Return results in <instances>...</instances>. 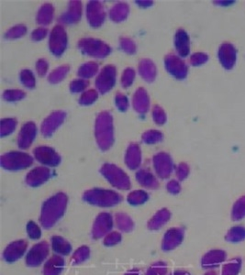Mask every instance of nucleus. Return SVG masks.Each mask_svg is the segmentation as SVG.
<instances>
[{"mask_svg": "<svg viewBox=\"0 0 245 275\" xmlns=\"http://www.w3.org/2000/svg\"><path fill=\"white\" fill-rule=\"evenodd\" d=\"M88 86H89V82L87 79H84V78H76L75 80H73L70 83V91L72 93H84L85 91H87Z\"/></svg>", "mask_w": 245, "mask_h": 275, "instance_id": "nucleus-45", "label": "nucleus"}, {"mask_svg": "<svg viewBox=\"0 0 245 275\" xmlns=\"http://www.w3.org/2000/svg\"><path fill=\"white\" fill-rule=\"evenodd\" d=\"M149 199V195L143 190H135L128 193L127 201L131 205H140L144 204Z\"/></svg>", "mask_w": 245, "mask_h": 275, "instance_id": "nucleus-39", "label": "nucleus"}, {"mask_svg": "<svg viewBox=\"0 0 245 275\" xmlns=\"http://www.w3.org/2000/svg\"><path fill=\"white\" fill-rule=\"evenodd\" d=\"M242 264L243 262L241 258H234L231 260L223 266L222 275H239Z\"/></svg>", "mask_w": 245, "mask_h": 275, "instance_id": "nucleus-37", "label": "nucleus"}, {"mask_svg": "<svg viewBox=\"0 0 245 275\" xmlns=\"http://www.w3.org/2000/svg\"><path fill=\"white\" fill-rule=\"evenodd\" d=\"M166 189L172 194H177L181 192L180 183L176 180H171L166 184Z\"/></svg>", "mask_w": 245, "mask_h": 275, "instance_id": "nucleus-59", "label": "nucleus"}, {"mask_svg": "<svg viewBox=\"0 0 245 275\" xmlns=\"http://www.w3.org/2000/svg\"><path fill=\"white\" fill-rule=\"evenodd\" d=\"M170 218L171 212L167 208H162L153 215V217L149 220L147 226L150 230H158L163 228V226L169 221Z\"/></svg>", "mask_w": 245, "mask_h": 275, "instance_id": "nucleus-29", "label": "nucleus"}, {"mask_svg": "<svg viewBox=\"0 0 245 275\" xmlns=\"http://www.w3.org/2000/svg\"><path fill=\"white\" fill-rule=\"evenodd\" d=\"M152 116L153 118V121L155 122V124H157L159 126L163 125V124L166 122V114L163 110V108L160 106V105H154L152 107Z\"/></svg>", "mask_w": 245, "mask_h": 275, "instance_id": "nucleus-51", "label": "nucleus"}, {"mask_svg": "<svg viewBox=\"0 0 245 275\" xmlns=\"http://www.w3.org/2000/svg\"><path fill=\"white\" fill-rule=\"evenodd\" d=\"M28 243L25 240H17L10 243L3 252V259L6 263L17 262L26 253Z\"/></svg>", "mask_w": 245, "mask_h": 275, "instance_id": "nucleus-20", "label": "nucleus"}, {"mask_svg": "<svg viewBox=\"0 0 245 275\" xmlns=\"http://www.w3.org/2000/svg\"><path fill=\"white\" fill-rule=\"evenodd\" d=\"M64 268V260L60 255H53L47 261L42 274L43 275H60Z\"/></svg>", "mask_w": 245, "mask_h": 275, "instance_id": "nucleus-28", "label": "nucleus"}, {"mask_svg": "<svg viewBox=\"0 0 245 275\" xmlns=\"http://www.w3.org/2000/svg\"><path fill=\"white\" fill-rule=\"evenodd\" d=\"M140 76L146 82L152 83L155 80L157 75L156 65L150 59H142L138 66Z\"/></svg>", "mask_w": 245, "mask_h": 275, "instance_id": "nucleus-27", "label": "nucleus"}, {"mask_svg": "<svg viewBox=\"0 0 245 275\" xmlns=\"http://www.w3.org/2000/svg\"><path fill=\"white\" fill-rule=\"evenodd\" d=\"M52 249L57 255L66 256L72 252V246L67 240L61 236H53L51 240Z\"/></svg>", "mask_w": 245, "mask_h": 275, "instance_id": "nucleus-32", "label": "nucleus"}, {"mask_svg": "<svg viewBox=\"0 0 245 275\" xmlns=\"http://www.w3.org/2000/svg\"><path fill=\"white\" fill-rule=\"evenodd\" d=\"M83 6L81 1L73 0L69 2L67 10L58 18V22L62 26H68L78 23L82 18Z\"/></svg>", "mask_w": 245, "mask_h": 275, "instance_id": "nucleus-15", "label": "nucleus"}, {"mask_svg": "<svg viewBox=\"0 0 245 275\" xmlns=\"http://www.w3.org/2000/svg\"><path fill=\"white\" fill-rule=\"evenodd\" d=\"M122 234L120 232L113 231V232H111L110 234L106 236L104 240H103V244L106 247L115 246L122 241Z\"/></svg>", "mask_w": 245, "mask_h": 275, "instance_id": "nucleus-52", "label": "nucleus"}, {"mask_svg": "<svg viewBox=\"0 0 245 275\" xmlns=\"http://www.w3.org/2000/svg\"><path fill=\"white\" fill-rule=\"evenodd\" d=\"M90 256V249L88 246H81L74 252L71 263L72 264H80L86 262Z\"/></svg>", "mask_w": 245, "mask_h": 275, "instance_id": "nucleus-42", "label": "nucleus"}, {"mask_svg": "<svg viewBox=\"0 0 245 275\" xmlns=\"http://www.w3.org/2000/svg\"><path fill=\"white\" fill-rule=\"evenodd\" d=\"M65 117L66 114L62 110L51 113L41 123V134L44 137H51L59 129V127L64 123Z\"/></svg>", "mask_w": 245, "mask_h": 275, "instance_id": "nucleus-16", "label": "nucleus"}, {"mask_svg": "<svg viewBox=\"0 0 245 275\" xmlns=\"http://www.w3.org/2000/svg\"><path fill=\"white\" fill-rule=\"evenodd\" d=\"M1 166L7 171L24 170L33 164V158L26 152H9L1 156Z\"/></svg>", "mask_w": 245, "mask_h": 275, "instance_id": "nucleus-5", "label": "nucleus"}, {"mask_svg": "<svg viewBox=\"0 0 245 275\" xmlns=\"http://www.w3.org/2000/svg\"><path fill=\"white\" fill-rule=\"evenodd\" d=\"M185 232L180 228H172L168 229L163 236L162 250L170 252L179 246L184 240Z\"/></svg>", "mask_w": 245, "mask_h": 275, "instance_id": "nucleus-17", "label": "nucleus"}, {"mask_svg": "<svg viewBox=\"0 0 245 275\" xmlns=\"http://www.w3.org/2000/svg\"><path fill=\"white\" fill-rule=\"evenodd\" d=\"M70 71V66L67 65H61L48 76V81L51 84H58L62 82Z\"/></svg>", "mask_w": 245, "mask_h": 275, "instance_id": "nucleus-35", "label": "nucleus"}, {"mask_svg": "<svg viewBox=\"0 0 245 275\" xmlns=\"http://www.w3.org/2000/svg\"><path fill=\"white\" fill-rule=\"evenodd\" d=\"M137 5L140 6V7H149L152 6L153 1H149V0H140V1H136Z\"/></svg>", "mask_w": 245, "mask_h": 275, "instance_id": "nucleus-60", "label": "nucleus"}, {"mask_svg": "<svg viewBox=\"0 0 245 275\" xmlns=\"http://www.w3.org/2000/svg\"><path fill=\"white\" fill-rule=\"evenodd\" d=\"M208 60H209L208 54L204 53H196L191 55L190 64L193 66H199V65H204Z\"/></svg>", "mask_w": 245, "mask_h": 275, "instance_id": "nucleus-56", "label": "nucleus"}, {"mask_svg": "<svg viewBox=\"0 0 245 275\" xmlns=\"http://www.w3.org/2000/svg\"><path fill=\"white\" fill-rule=\"evenodd\" d=\"M50 252V246L46 241L33 245L26 255V264L29 267H38L44 263Z\"/></svg>", "mask_w": 245, "mask_h": 275, "instance_id": "nucleus-11", "label": "nucleus"}, {"mask_svg": "<svg viewBox=\"0 0 245 275\" xmlns=\"http://www.w3.org/2000/svg\"><path fill=\"white\" fill-rule=\"evenodd\" d=\"M152 164L156 176L163 180L168 179L175 169L173 160L166 152H158L155 154L152 158Z\"/></svg>", "mask_w": 245, "mask_h": 275, "instance_id": "nucleus-9", "label": "nucleus"}, {"mask_svg": "<svg viewBox=\"0 0 245 275\" xmlns=\"http://www.w3.org/2000/svg\"><path fill=\"white\" fill-rule=\"evenodd\" d=\"M225 240L232 243H238L245 240V228L243 226H235L231 228L225 236Z\"/></svg>", "mask_w": 245, "mask_h": 275, "instance_id": "nucleus-36", "label": "nucleus"}, {"mask_svg": "<svg viewBox=\"0 0 245 275\" xmlns=\"http://www.w3.org/2000/svg\"><path fill=\"white\" fill-rule=\"evenodd\" d=\"M165 69L176 79H185L187 76L188 67L186 62L175 54H168L164 58Z\"/></svg>", "mask_w": 245, "mask_h": 275, "instance_id": "nucleus-12", "label": "nucleus"}, {"mask_svg": "<svg viewBox=\"0 0 245 275\" xmlns=\"http://www.w3.org/2000/svg\"><path fill=\"white\" fill-rule=\"evenodd\" d=\"M68 203L64 193H57L47 199L41 207L40 222L44 228H53L64 216Z\"/></svg>", "mask_w": 245, "mask_h": 275, "instance_id": "nucleus-1", "label": "nucleus"}, {"mask_svg": "<svg viewBox=\"0 0 245 275\" xmlns=\"http://www.w3.org/2000/svg\"><path fill=\"white\" fill-rule=\"evenodd\" d=\"M167 271H168L167 264L163 262H157L149 267L145 275H166Z\"/></svg>", "mask_w": 245, "mask_h": 275, "instance_id": "nucleus-48", "label": "nucleus"}, {"mask_svg": "<svg viewBox=\"0 0 245 275\" xmlns=\"http://www.w3.org/2000/svg\"><path fill=\"white\" fill-rule=\"evenodd\" d=\"M190 173V168L188 164L186 163H181L178 164L177 167L175 168V176L179 181H184L187 179V176H189Z\"/></svg>", "mask_w": 245, "mask_h": 275, "instance_id": "nucleus-54", "label": "nucleus"}, {"mask_svg": "<svg viewBox=\"0 0 245 275\" xmlns=\"http://www.w3.org/2000/svg\"><path fill=\"white\" fill-rule=\"evenodd\" d=\"M48 35V29L45 27H39L31 32V39L34 41H40L46 38Z\"/></svg>", "mask_w": 245, "mask_h": 275, "instance_id": "nucleus-58", "label": "nucleus"}, {"mask_svg": "<svg viewBox=\"0 0 245 275\" xmlns=\"http://www.w3.org/2000/svg\"><path fill=\"white\" fill-rule=\"evenodd\" d=\"M129 6L126 2H118L114 4L109 11V16L114 22H122L128 18Z\"/></svg>", "mask_w": 245, "mask_h": 275, "instance_id": "nucleus-30", "label": "nucleus"}, {"mask_svg": "<svg viewBox=\"0 0 245 275\" xmlns=\"http://www.w3.org/2000/svg\"><path fill=\"white\" fill-rule=\"evenodd\" d=\"M18 121L16 118L13 117H6L3 118L0 122V135L1 137H6L14 132V130L17 128Z\"/></svg>", "mask_w": 245, "mask_h": 275, "instance_id": "nucleus-38", "label": "nucleus"}, {"mask_svg": "<svg viewBox=\"0 0 245 275\" xmlns=\"http://www.w3.org/2000/svg\"><path fill=\"white\" fill-rule=\"evenodd\" d=\"M115 103L117 105L118 109L122 112L126 111L128 108V105H129L128 97L121 92H118L116 95H115Z\"/></svg>", "mask_w": 245, "mask_h": 275, "instance_id": "nucleus-55", "label": "nucleus"}, {"mask_svg": "<svg viewBox=\"0 0 245 275\" xmlns=\"http://www.w3.org/2000/svg\"><path fill=\"white\" fill-rule=\"evenodd\" d=\"M117 80V69L114 65H106L96 78V88L99 93L106 94L114 88Z\"/></svg>", "mask_w": 245, "mask_h": 275, "instance_id": "nucleus-8", "label": "nucleus"}, {"mask_svg": "<svg viewBox=\"0 0 245 275\" xmlns=\"http://www.w3.org/2000/svg\"><path fill=\"white\" fill-rule=\"evenodd\" d=\"M100 174L105 177L113 187L120 190H128L131 187L128 175L115 164H103L100 169Z\"/></svg>", "mask_w": 245, "mask_h": 275, "instance_id": "nucleus-4", "label": "nucleus"}, {"mask_svg": "<svg viewBox=\"0 0 245 275\" xmlns=\"http://www.w3.org/2000/svg\"><path fill=\"white\" fill-rule=\"evenodd\" d=\"M49 70V64L46 59H39L36 63V71L40 76H44Z\"/></svg>", "mask_w": 245, "mask_h": 275, "instance_id": "nucleus-57", "label": "nucleus"}, {"mask_svg": "<svg viewBox=\"0 0 245 275\" xmlns=\"http://www.w3.org/2000/svg\"><path fill=\"white\" fill-rule=\"evenodd\" d=\"M120 46L124 53L134 54L137 51V46L134 41L128 37H122L120 40Z\"/></svg>", "mask_w": 245, "mask_h": 275, "instance_id": "nucleus-49", "label": "nucleus"}, {"mask_svg": "<svg viewBox=\"0 0 245 275\" xmlns=\"http://www.w3.org/2000/svg\"><path fill=\"white\" fill-rule=\"evenodd\" d=\"M245 217V195L234 203L232 210V218L234 221H240Z\"/></svg>", "mask_w": 245, "mask_h": 275, "instance_id": "nucleus-40", "label": "nucleus"}, {"mask_svg": "<svg viewBox=\"0 0 245 275\" xmlns=\"http://www.w3.org/2000/svg\"><path fill=\"white\" fill-rule=\"evenodd\" d=\"M95 137L102 151H108L114 143L113 117L108 111L100 112L95 122Z\"/></svg>", "mask_w": 245, "mask_h": 275, "instance_id": "nucleus-2", "label": "nucleus"}, {"mask_svg": "<svg viewBox=\"0 0 245 275\" xmlns=\"http://www.w3.org/2000/svg\"><path fill=\"white\" fill-rule=\"evenodd\" d=\"M19 79H20V82L22 83V85H23L25 88H29V89H32V88H35V76L29 69H24V70L20 72Z\"/></svg>", "mask_w": 245, "mask_h": 275, "instance_id": "nucleus-43", "label": "nucleus"}, {"mask_svg": "<svg viewBox=\"0 0 245 275\" xmlns=\"http://www.w3.org/2000/svg\"><path fill=\"white\" fill-rule=\"evenodd\" d=\"M175 47L180 57H187L190 53V39L186 30L179 29L175 35Z\"/></svg>", "mask_w": 245, "mask_h": 275, "instance_id": "nucleus-25", "label": "nucleus"}, {"mask_svg": "<svg viewBox=\"0 0 245 275\" xmlns=\"http://www.w3.org/2000/svg\"><path fill=\"white\" fill-rule=\"evenodd\" d=\"M204 275H218V274H217L216 272H214V271L210 270V271H209L208 273H206Z\"/></svg>", "mask_w": 245, "mask_h": 275, "instance_id": "nucleus-63", "label": "nucleus"}, {"mask_svg": "<svg viewBox=\"0 0 245 275\" xmlns=\"http://www.w3.org/2000/svg\"><path fill=\"white\" fill-rule=\"evenodd\" d=\"M113 218L110 213H100L94 221L92 228V237L94 240H100L110 234L113 228Z\"/></svg>", "mask_w": 245, "mask_h": 275, "instance_id": "nucleus-13", "label": "nucleus"}, {"mask_svg": "<svg viewBox=\"0 0 245 275\" xmlns=\"http://www.w3.org/2000/svg\"><path fill=\"white\" fill-rule=\"evenodd\" d=\"M54 18V7L50 3H44L37 13L36 21L42 27L48 26L53 22Z\"/></svg>", "mask_w": 245, "mask_h": 275, "instance_id": "nucleus-31", "label": "nucleus"}, {"mask_svg": "<svg viewBox=\"0 0 245 275\" xmlns=\"http://www.w3.org/2000/svg\"><path fill=\"white\" fill-rule=\"evenodd\" d=\"M125 164L128 169L137 170L141 164V151L137 143H130L127 148L125 154Z\"/></svg>", "mask_w": 245, "mask_h": 275, "instance_id": "nucleus-23", "label": "nucleus"}, {"mask_svg": "<svg viewBox=\"0 0 245 275\" xmlns=\"http://www.w3.org/2000/svg\"><path fill=\"white\" fill-rule=\"evenodd\" d=\"M52 176V172L46 166H38L26 176V183L31 187H38L46 183Z\"/></svg>", "mask_w": 245, "mask_h": 275, "instance_id": "nucleus-19", "label": "nucleus"}, {"mask_svg": "<svg viewBox=\"0 0 245 275\" xmlns=\"http://www.w3.org/2000/svg\"><path fill=\"white\" fill-rule=\"evenodd\" d=\"M237 59V52L236 49L231 43H223L219 49V60L222 66L231 70L234 68Z\"/></svg>", "mask_w": 245, "mask_h": 275, "instance_id": "nucleus-22", "label": "nucleus"}, {"mask_svg": "<svg viewBox=\"0 0 245 275\" xmlns=\"http://www.w3.org/2000/svg\"><path fill=\"white\" fill-rule=\"evenodd\" d=\"M115 222L117 228L122 232H130L134 228V222L125 213H117L115 216Z\"/></svg>", "mask_w": 245, "mask_h": 275, "instance_id": "nucleus-34", "label": "nucleus"}, {"mask_svg": "<svg viewBox=\"0 0 245 275\" xmlns=\"http://www.w3.org/2000/svg\"><path fill=\"white\" fill-rule=\"evenodd\" d=\"M227 253L222 250H212L207 252L201 259V266L205 270L218 268L226 261Z\"/></svg>", "mask_w": 245, "mask_h": 275, "instance_id": "nucleus-21", "label": "nucleus"}, {"mask_svg": "<svg viewBox=\"0 0 245 275\" xmlns=\"http://www.w3.org/2000/svg\"><path fill=\"white\" fill-rule=\"evenodd\" d=\"M37 136V126L34 122L29 121L24 124L19 130L18 136V145L21 150H27L33 141Z\"/></svg>", "mask_w": 245, "mask_h": 275, "instance_id": "nucleus-18", "label": "nucleus"}, {"mask_svg": "<svg viewBox=\"0 0 245 275\" xmlns=\"http://www.w3.org/2000/svg\"><path fill=\"white\" fill-rule=\"evenodd\" d=\"M136 180L142 187L150 190H155L159 187V182L156 176L149 169H140L136 173Z\"/></svg>", "mask_w": 245, "mask_h": 275, "instance_id": "nucleus-26", "label": "nucleus"}, {"mask_svg": "<svg viewBox=\"0 0 245 275\" xmlns=\"http://www.w3.org/2000/svg\"><path fill=\"white\" fill-rule=\"evenodd\" d=\"M135 76H136V73H135L133 68L128 67V68H126L125 70L123 71L122 76L121 78V83H122V88H129L134 82Z\"/></svg>", "mask_w": 245, "mask_h": 275, "instance_id": "nucleus-50", "label": "nucleus"}, {"mask_svg": "<svg viewBox=\"0 0 245 275\" xmlns=\"http://www.w3.org/2000/svg\"><path fill=\"white\" fill-rule=\"evenodd\" d=\"M77 46L82 53L93 58H105L111 53V48L109 44L95 38L81 39L78 41Z\"/></svg>", "mask_w": 245, "mask_h": 275, "instance_id": "nucleus-6", "label": "nucleus"}, {"mask_svg": "<svg viewBox=\"0 0 245 275\" xmlns=\"http://www.w3.org/2000/svg\"><path fill=\"white\" fill-rule=\"evenodd\" d=\"M86 14L88 23L93 28H100L105 22L107 17L105 7L100 1H89L86 8Z\"/></svg>", "mask_w": 245, "mask_h": 275, "instance_id": "nucleus-10", "label": "nucleus"}, {"mask_svg": "<svg viewBox=\"0 0 245 275\" xmlns=\"http://www.w3.org/2000/svg\"><path fill=\"white\" fill-rule=\"evenodd\" d=\"M163 134L157 129H150L145 131L142 136L141 140L146 144H157L160 141H163Z\"/></svg>", "mask_w": 245, "mask_h": 275, "instance_id": "nucleus-41", "label": "nucleus"}, {"mask_svg": "<svg viewBox=\"0 0 245 275\" xmlns=\"http://www.w3.org/2000/svg\"><path fill=\"white\" fill-rule=\"evenodd\" d=\"M26 96V93L19 89H8L3 94V98L7 102H17L23 99Z\"/></svg>", "mask_w": 245, "mask_h": 275, "instance_id": "nucleus-47", "label": "nucleus"}, {"mask_svg": "<svg viewBox=\"0 0 245 275\" xmlns=\"http://www.w3.org/2000/svg\"><path fill=\"white\" fill-rule=\"evenodd\" d=\"M68 45V36L64 26L56 25L49 35V49L53 55L60 57Z\"/></svg>", "mask_w": 245, "mask_h": 275, "instance_id": "nucleus-7", "label": "nucleus"}, {"mask_svg": "<svg viewBox=\"0 0 245 275\" xmlns=\"http://www.w3.org/2000/svg\"><path fill=\"white\" fill-rule=\"evenodd\" d=\"M169 275H190V274L187 273L186 271H175Z\"/></svg>", "mask_w": 245, "mask_h": 275, "instance_id": "nucleus-62", "label": "nucleus"}, {"mask_svg": "<svg viewBox=\"0 0 245 275\" xmlns=\"http://www.w3.org/2000/svg\"><path fill=\"white\" fill-rule=\"evenodd\" d=\"M27 233L31 240H39L41 236V228L34 221H29L27 224Z\"/></svg>", "mask_w": 245, "mask_h": 275, "instance_id": "nucleus-53", "label": "nucleus"}, {"mask_svg": "<svg viewBox=\"0 0 245 275\" xmlns=\"http://www.w3.org/2000/svg\"><path fill=\"white\" fill-rule=\"evenodd\" d=\"M27 33V27L25 25H16L8 29L5 34L6 39L16 40L23 37Z\"/></svg>", "mask_w": 245, "mask_h": 275, "instance_id": "nucleus-46", "label": "nucleus"}, {"mask_svg": "<svg viewBox=\"0 0 245 275\" xmlns=\"http://www.w3.org/2000/svg\"><path fill=\"white\" fill-rule=\"evenodd\" d=\"M33 155L38 163L46 167H56L61 163V156L51 147H37L33 151Z\"/></svg>", "mask_w": 245, "mask_h": 275, "instance_id": "nucleus-14", "label": "nucleus"}, {"mask_svg": "<svg viewBox=\"0 0 245 275\" xmlns=\"http://www.w3.org/2000/svg\"><path fill=\"white\" fill-rule=\"evenodd\" d=\"M124 275H140V272L137 269L130 270Z\"/></svg>", "mask_w": 245, "mask_h": 275, "instance_id": "nucleus-61", "label": "nucleus"}, {"mask_svg": "<svg viewBox=\"0 0 245 275\" xmlns=\"http://www.w3.org/2000/svg\"><path fill=\"white\" fill-rule=\"evenodd\" d=\"M83 200L96 206L111 207L119 205L122 201V196L112 190L94 188L84 193Z\"/></svg>", "mask_w": 245, "mask_h": 275, "instance_id": "nucleus-3", "label": "nucleus"}, {"mask_svg": "<svg viewBox=\"0 0 245 275\" xmlns=\"http://www.w3.org/2000/svg\"><path fill=\"white\" fill-rule=\"evenodd\" d=\"M99 98V91L96 89H89L85 91L79 97V104L82 105H90Z\"/></svg>", "mask_w": 245, "mask_h": 275, "instance_id": "nucleus-44", "label": "nucleus"}, {"mask_svg": "<svg viewBox=\"0 0 245 275\" xmlns=\"http://www.w3.org/2000/svg\"><path fill=\"white\" fill-rule=\"evenodd\" d=\"M99 72H100L99 64L95 62H88L79 67L77 75L79 76V78H84L88 80L94 76L99 75Z\"/></svg>", "mask_w": 245, "mask_h": 275, "instance_id": "nucleus-33", "label": "nucleus"}, {"mask_svg": "<svg viewBox=\"0 0 245 275\" xmlns=\"http://www.w3.org/2000/svg\"><path fill=\"white\" fill-rule=\"evenodd\" d=\"M132 105L135 111L140 115L148 112L150 108V96L144 88H140L136 90L132 98Z\"/></svg>", "mask_w": 245, "mask_h": 275, "instance_id": "nucleus-24", "label": "nucleus"}]
</instances>
